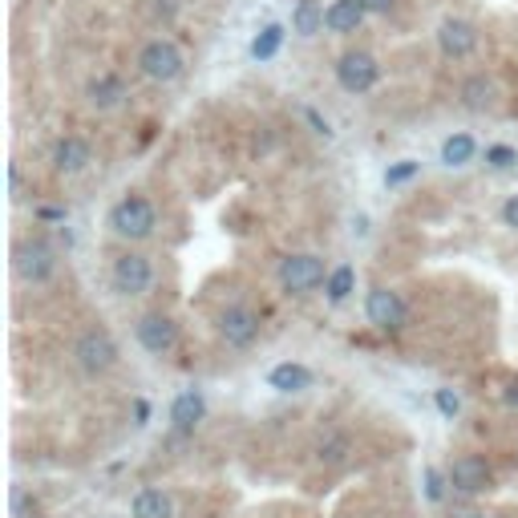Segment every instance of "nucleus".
Returning a JSON list of instances; mask_svg holds the SVG:
<instances>
[{"label": "nucleus", "mask_w": 518, "mask_h": 518, "mask_svg": "<svg viewBox=\"0 0 518 518\" xmlns=\"http://www.w3.org/2000/svg\"><path fill=\"white\" fill-rule=\"evenodd\" d=\"M110 227H114L118 239L142 244V239H150L154 227H158V211H154V203L146 195H126V198H118L114 211H110Z\"/></svg>", "instance_id": "f257e3e1"}, {"label": "nucleus", "mask_w": 518, "mask_h": 518, "mask_svg": "<svg viewBox=\"0 0 518 518\" xmlns=\"http://www.w3.org/2000/svg\"><path fill=\"white\" fill-rule=\"evenodd\" d=\"M183 69H187V53L170 37L146 41L142 53H138V73H142L146 82H154V85L178 82V77H183Z\"/></svg>", "instance_id": "f03ea898"}, {"label": "nucleus", "mask_w": 518, "mask_h": 518, "mask_svg": "<svg viewBox=\"0 0 518 518\" xmlns=\"http://www.w3.org/2000/svg\"><path fill=\"white\" fill-rule=\"evenodd\" d=\"M275 275H280V288L288 292V296H308V292H316L328 280L324 259L321 255H308V252L283 255L280 259V272H275Z\"/></svg>", "instance_id": "7ed1b4c3"}, {"label": "nucleus", "mask_w": 518, "mask_h": 518, "mask_svg": "<svg viewBox=\"0 0 518 518\" xmlns=\"http://www.w3.org/2000/svg\"><path fill=\"white\" fill-rule=\"evenodd\" d=\"M73 357H77V365H82V373L101 377V373H110V369L118 365V344H114V336H110L106 328H90V332L77 336Z\"/></svg>", "instance_id": "20e7f679"}, {"label": "nucleus", "mask_w": 518, "mask_h": 518, "mask_svg": "<svg viewBox=\"0 0 518 518\" xmlns=\"http://www.w3.org/2000/svg\"><path fill=\"white\" fill-rule=\"evenodd\" d=\"M13 272H16V280H24V283L53 280L57 252L45 244V239H24V244H16V252H13Z\"/></svg>", "instance_id": "39448f33"}, {"label": "nucleus", "mask_w": 518, "mask_h": 518, "mask_svg": "<svg viewBox=\"0 0 518 518\" xmlns=\"http://www.w3.org/2000/svg\"><path fill=\"white\" fill-rule=\"evenodd\" d=\"M336 82H341L344 93H369L381 82V65H377V57L365 53V49H349V53H341V62H336Z\"/></svg>", "instance_id": "423d86ee"}, {"label": "nucleus", "mask_w": 518, "mask_h": 518, "mask_svg": "<svg viewBox=\"0 0 518 518\" xmlns=\"http://www.w3.org/2000/svg\"><path fill=\"white\" fill-rule=\"evenodd\" d=\"M110 280H114V288L122 292V296H142V292H150V283H154L150 255L122 252V255L114 259V272H110Z\"/></svg>", "instance_id": "0eeeda50"}, {"label": "nucleus", "mask_w": 518, "mask_h": 518, "mask_svg": "<svg viewBox=\"0 0 518 518\" xmlns=\"http://www.w3.org/2000/svg\"><path fill=\"white\" fill-rule=\"evenodd\" d=\"M134 336H138V344H142L150 357H167V352H175V344H178L175 321L162 316V312H146L142 321L134 324Z\"/></svg>", "instance_id": "6e6552de"}, {"label": "nucleus", "mask_w": 518, "mask_h": 518, "mask_svg": "<svg viewBox=\"0 0 518 518\" xmlns=\"http://www.w3.org/2000/svg\"><path fill=\"white\" fill-rule=\"evenodd\" d=\"M365 312H369V324L381 328V332H401L405 328V300L397 296L393 288H373L369 292Z\"/></svg>", "instance_id": "1a4fd4ad"}, {"label": "nucleus", "mask_w": 518, "mask_h": 518, "mask_svg": "<svg viewBox=\"0 0 518 518\" xmlns=\"http://www.w3.org/2000/svg\"><path fill=\"white\" fill-rule=\"evenodd\" d=\"M437 49H442L450 62H465V57L478 49V29H474L470 21H462V16H446V21L437 24Z\"/></svg>", "instance_id": "9d476101"}, {"label": "nucleus", "mask_w": 518, "mask_h": 518, "mask_svg": "<svg viewBox=\"0 0 518 518\" xmlns=\"http://www.w3.org/2000/svg\"><path fill=\"white\" fill-rule=\"evenodd\" d=\"M219 336L231 344V349H252L255 336H259V316L244 304L227 308V312L219 316Z\"/></svg>", "instance_id": "9b49d317"}, {"label": "nucleus", "mask_w": 518, "mask_h": 518, "mask_svg": "<svg viewBox=\"0 0 518 518\" xmlns=\"http://www.w3.org/2000/svg\"><path fill=\"white\" fill-rule=\"evenodd\" d=\"M450 486L462 490V494H482V490L490 486V465H486V457H478V454L457 457V462L450 465Z\"/></svg>", "instance_id": "f8f14e48"}, {"label": "nucleus", "mask_w": 518, "mask_h": 518, "mask_svg": "<svg viewBox=\"0 0 518 518\" xmlns=\"http://www.w3.org/2000/svg\"><path fill=\"white\" fill-rule=\"evenodd\" d=\"M90 162H93V150H90V142H85V138L65 134L62 142L53 146V167H57V175H82Z\"/></svg>", "instance_id": "ddd939ff"}, {"label": "nucleus", "mask_w": 518, "mask_h": 518, "mask_svg": "<svg viewBox=\"0 0 518 518\" xmlns=\"http://www.w3.org/2000/svg\"><path fill=\"white\" fill-rule=\"evenodd\" d=\"M365 16H369V8L360 5V0H332L324 13V29L344 37V33H357L360 24H365Z\"/></svg>", "instance_id": "4468645a"}, {"label": "nucleus", "mask_w": 518, "mask_h": 518, "mask_svg": "<svg viewBox=\"0 0 518 518\" xmlns=\"http://www.w3.org/2000/svg\"><path fill=\"white\" fill-rule=\"evenodd\" d=\"M85 98H90L93 110H118L126 101V82L118 73H98L85 85Z\"/></svg>", "instance_id": "2eb2a0df"}, {"label": "nucleus", "mask_w": 518, "mask_h": 518, "mask_svg": "<svg viewBox=\"0 0 518 518\" xmlns=\"http://www.w3.org/2000/svg\"><path fill=\"white\" fill-rule=\"evenodd\" d=\"M206 413V401L198 388H183V393L175 397V405H170V421H175L178 429H195L198 421H203Z\"/></svg>", "instance_id": "dca6fc26"}, {"label": "nucleus", "mask_w": 518, "mask_h": 518, "mask_svg": "<svg viewBox=\"0 0 518 518\" xmlns=\"http://www.w3.org/2000/svg\"><path fill=\"white\" fill-rule=\"evenodd\" d=\"M324 13L328 8L321 0H296V8H292V33H296V37H316V33H324Z\"/></svg>", "instance_id": "f3484780"}, {"label": "nucleus", "mask_w": 518, "mask_h": 518, "mask_svg": "<svg viewBox=\"0 0 518 518\" xmlns=\"http://www.w3.org/2000/svg\"><path fill=\"white\" fill-rule=\"evenodd\" d=\"M462 106L474 110V114H482V110L494 106V82H490L486 73H474L462 82Z\"/></svg>", "instance_id": "a211bd4d"}, {"label": "nucleus", "mask_w": 518, "mask_h": 518, "mask_svg": "<svg viewBox=\"0 0 518 518\" xmlns=\"http://www.w3.org/2000/svg\"><path fill=\"white\" fill-rule=\"evenodd\" d=\"M267 381H272V388H280V393H304V388L312 385V373H308L304 365L283 360V365H275L272 373H267Z\"/></svg>", "instance_id": "6ab92c4d"}, {"label": "nucleus", "mask_w": 518, "mask_h": 518, "mask_svg": "<svg viewBox=\"0 0 518 518\" xmlns=\"http://www.w3.org/2000/svg\"><path fill=\"white\" fill-rule=\"evenodd\" d=\"M474 154H478V142L470 134H450L442 142V162L446 167H470Z\"/></svg>", "instance_id": "aec40b11"}, {"label": "nucleus", "mask_w": 518, "mask_h": 518, "mask_svg": "<svg viewBox=\"0 0 518 518\" xmlns=\"http://www.w3.org/2000/svg\"><path fill=\"white\" fill-rule=\"evenodd\" d=\"M175 506L162 490H138L134 494V518H170Z\"/></svg>", "instance_id": "412c9836"}, {"label": "nucleus", "mask_w": 518, "mask_h": 518, "mask_svg": "<svg viewBox=\"0 0 518 518\" xmlns=\"http://www.w3.org/2000/svg\"><path fill=\"white\" fill-rule=\"evenodd\" d=\"M283 33H288V29H283V24H275V21L264 24V29L255 33V41H252V57H255V62H272V57L280 53Z\"/></svg>", "instance_id": "4be33fe9"}, {"label": "nucleus", "mask_w": 518, "mask_h": 518, "mask_svg": "<svg viewBox=\"0 0 518 518\" xmlns=\"http://www.w3.org/2000/svg\"><path fill=\"white\" fill-rule=\"evenodd\" d=\"M352 288H357V272H352L349 264H341L336 272H328L324 292H328V300H332V304H344V300L352 296Z\"/></svg>", "instance_id": "5701e85b"}, {"label": "nucleus", "mask_w": 518, "mask_h": 518, "mask_svg": "<svg viewBox=\"0 0 518 518\" xmlns=\"http://www.w3.org/2000/svg\"><path fill=\"white\" fill-rule=\"evenodd\" d=\"M344 454H349V437L328 429L321 437V446H316V457H321V462H344Z\"/></svg>", "instance_id": "b1692460"}, {"label": "nucleus", "mask_w": 518, "mask_h": 518, "mask_svg": "<svg viewBox=\"0 0 518 518\" xmlns=\"http://www.w3.org/2000/svg\"><path fill=\"white\" fill-rule=\"evenodd\" d=\"M417 170H421V162L401 158L397 167H388V170H385V187H405L409 178H417Z\"/></svg>", "instance_id": "393cba45"}, {"label": "nucleus", "mask_w": 518, "mask_h": 518, "mask_svg": "<svg viewBox=\"0 0 518 518\" xmlns=\"http://www.w3.org/2000/svg\"><path fill=\"white\" fill-rule=\"evenodd\" d=\"M486 162H490L494 170H511L514 162H518V154L511 150V146H490V150H486Z\"/></svg>", "instance_id": "a878e982"}, {"label": "nucleus", "mask_w": 518, "mask_h": 518, "mask_svg": "<svg viewBox=\"0 0 518 518\" xmlns=\"http://www.w3.org/2000/svg\"><path fill=\"white\" fill-rule=\"evenodd\" d=\"M450 478V474H446ZM446 478L437 470H426V494H429V503H442L446 498Z\"/></svg>", "instance_id": "bb28decb"}, {"label": "nucleus", "mask_w": 518, "mask_h": 518, "mask_svg": "<svg viewBox=\"0 0 518 518\" xmlns=\"http://www.w3.org/2000/svg\"><path fill=\"white\" fill-rule=\"evenodd\" d=\"M457 405H462V401H457L454 388H437V409H442V417H454Z\"/></svg>", "instance_id": "cd10ccee"}, {"label": "nucleus", "mask_w": 518, "mask_h": 518, "mask_svg": "<svg viewBox=\"0 0 518 518\" xmlns=\"http://www.w3.org/2000/svg\"><path fill=\"white\" fill-rule=\"evenodd\" d=\"M150 8L158 21H175L178 16V0H150Z\"/></svg>", "instance_id": "c85d7f7f"}, {"label": "nucleus", "mask_w": 518, "mask_h": 518, "mask_svg": "<svg viewBox=\"0 0 518 518\" xmlns=\"http://www.w3.org/2000/svg\"><path fill=\"white\" fill-rule=\"evenodd\" d=\"M13 511H16V518H37V506H33L29 494H21V490L13 494Z\"/></svg>", "instance_id": "c756f323"}, {"label": "nucleus", "mask_w": 518, "mask_h": 518, "mask_svg": "<svg viewBox=\"0 0 518 518\" xmlns=\"http://www.w3.org/2000/svg\"><path fill=\"white\" fill-rule=\"evenodd\" d=\"M503 223H506V227H518V195H511L503 203Z\"/></svg>", "instance_id": "7c9ffc66"}, {"label": "nucleus", "mask_w": 518, "mask_h": 518, "mask_svg": "<svg viewBox=\"0 0 518 518\" xmlns=\"http://www.w3.org/2000/svg\"><path fill=\"white\" fill-rule=\"evenodd\" d=\"M8 195L21 198V167H16V162L8 167Z\"/></svg>", "instance_id": "2f4dec72"}, {"label": "nucleus", "mask_w": 518, "mask_h": 518, "mask_svg": "<svg viewBox=\"0 0 518 518\" xmlns=\"http://www.w3.org/2000/svg\"><path fill=\"white\" fill-rule=\"evenodd\" d=\"M360 5L369 8V16H381V13H388V8L397 5V0H360Z\"/></svg>", "instance_id": "473e14b6"}, {"label": "nucleus", "mask_w": 518, "mask_h": 518, "mask_svg": "<svg viewBox=\"0 0 518 518\" xmlns=\"http://www.w3.org/2000/svg\"><path fill=\"white\" fill-rule=\"evenodd\" d=\"M304 118H308V122H312V126H316V134L332 138V130H328V122H324V118H321V114H316V110H304Z\"/></svg>", "instance_id": "72a5a7b5"}, {"label": "nucleus", "mask_w": 518, "mask_h": 518, "mask_svg": "<svg viewBox=\"0 0 518 518\" xmlns=\"http://www.w3.org/2000/svg\"><path fill=\"white\" fill-rule=\"evenodd\" d=\"M134 413H138V426H142V421L150 417V405H146V401H138V405H134Z\"/></svg>", "instance_id": "f704fd0d"}, {"label": "nucleus", "mask_w": 518, "mask_h": 518, "mask_svg": "<svg viewBox=\"0 0 518 518\" xmlns=\"http://www.w3.org/2000/svg\"><path fill=\"white\" fill-rule=\"evenodd\" d=\"M506 401H511V405H518V381L511 385V393H506Z\"/></svg>", "instance_id": "c9c22d12"}, {"label": "nucleus", "mask_w": 518, "mask_h": 518, "mask_svg": "<svg viewBox=\"0 0 518 518\" xmlns=\"http://www.w3.org/2000/svg\"><path fill=\"white\" fill-rule=\"evenodd\" d=\"M474 518H490V514H474Z\"/></svg>", "instance_id": "e433bc0d"}]
</instances>
